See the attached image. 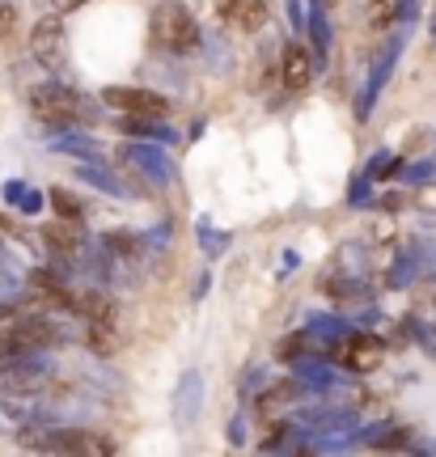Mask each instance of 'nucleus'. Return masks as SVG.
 <instances>
[{"instance_id": "13", "label": "nucleus", "mask_w": 436, "mask_h": 457, "mask_svg": "<svg viewBox=\"0 0 436 457\" xmlns=\"http://www.w3.org/2000/svg\"><path fill=\"white\" fill-rule=\"evenodd\" d=\"M43 242H47V250H51V254H55L60 262L81 259V250H85V237H81V228H77V220H60V225H47V228H43Z\"/></svg>"}, {"instance_id": "17", "label": "nucleus", "mask_w": 436, "mask_h": 457, "mask_svg": "<svg viewBox=\"0 0 436 457\" xmlns=\"http://www.w3.org/2000/svg\"><path fill=\"white\" fill-rule=\"evenodd\" d=\"M47 195H51V208H55V216H60V220H77V225L85 220V204L72 195V191H64V187H51Z\"/></svg>"}, {"instance_id": "19", "label": "nucleus", "mask_w": 436, "mask_h": 457, "mask_svg": "<svg viewBox=\"0 0 436 457\" xmlns=\"http://www.w3.org/2000/svg\"><path fill=\"white\" fill-rule=\"evenodd\" d=\"M77 179H81V182H94V187H102L106 195H119V191H123V187H119V182L106 174V170H94V165H81V170H77Z\"/></svg>"}, {"instance_id": "3", "label": "nucleus", "mask_w": 436, "mask_h": 457, "mask_svg": "<svg viewBox=\"0 0 436 457\" xmlns=\"http://www.w3.org/2000/svg\"><path fill=\"white\" fill-rule=\"evenodd\" d=\"M153 38L162 43L165 51H174V55H187V51L199 47V21L187 4H157V13H153Z\"/></svg>"}, {"instance_id": "11", "label": "nucleus", "mask_w": 436, "mask_h": 457, "mask_svg": "<svg viewBox=\"0 0 436 457\" xmlns=\"http://www.w3.org/2000/svg\"><path fill=\"white\" fill-rule=\"evenodd\" d=\"M199 407H204V377L187 369L174 386V428L178 432H191L195 420H199Z\"/></svg>"}, {"instance_id": "15", "label": "nucleus", "mask_w": 436, "mask_h": 457, "mask_svg": "<svg viewBox=\"0 0 436 457\" xmlns=\"http://www.w3.org/2000/svg\"><path fill=\"white\" fill-rule=\"evenodd\" d=\"M398 17H403V0H369L365 4L369 30H390V26H398Z\"/></svg>"}, {"instance_id": "23", "label": "nucleus", "mask_w": 436, "mask_h": 457, "mask_svg": "<svg viewBox=\"0 0 436 457\" xmlns=\"http://www.w3.org/2000/svg\"><path fill=\"white\" fill-rule=\"evenodd\" d=\"M13 21H17L13 4H4V0H0V34H9V30H13Z\"/></svg>"}, {"instance_id": "16", "label": "nucleus", "mask_w": 436, "mask_h": 457, "mask_svg": "<svg viewBox=\"0 0 436 457\" xmlns=\"http://www.w3.org/2000/svg\"><path fill=\"white\" fill-rule=\"evenodd\" d=\"M297 394H301V386H297V381H280V386H272L267 394H259V415H275L280 407H289Z\"/></svg>"}, {"instance_id": "1", "label": "nucleus", "mask_w": 436, "mask_h": 457, "mask_svg": "<svg viewBox=\"0 0 436 457\" xmlns=\"http://www.w3.org/2000/svg\"><path fill=\"white\" fill-rule=\"evenodd\" d=\"M30 111L38 123H47V128H60L68 131L72 123H85V119H94V106L64 81H43L30 89Z\"/></svg>"}, {"instance_id": "10", "label": "nucleus", "mask_w": 436, "mask_h": 457, "mask_svg": "<svg viewBox=\"0 0 436 457\" xmlns=\"http://www.w3.org/2000/svg\"><path fill=\"white\" fill-rule=\"evenodd\" d=\"M216 17L225 26H233V30L259 34V30H267L272 9H267V0H216Z\"/></svg>"}, {"instance_id": "20", "label": "nucleus", "mask_w": 436, "mask_h": 457, "mask_svg": "<svg viewBox=\"0 0 436 457\" xmlns=\"http://www.w3.org/2000/svg\"><path fill=\"white\" fill-rule=\"evenodd\" d=\"M4 195L13 199L17 208H26V212H38V204H43V199L34 195L30 187H21V182H9V187H4Z\"/></svg>"}, {"instance_id": "5", "label": "nucleus", "mask_w": 436, "mask_h": 457, "mask_svg": "<svg viewBox=\"0 0 436 457\" xmlns=\"http://www.w3.org/2000/svg\"><path fill=\"white\" fill-rule=\"evenodd\" d=\"M30 55L47 72H60L68 64V30H64V17L51 13V17H38L30 30Z\"/></svg>"}, {"instance_id": "2", "label": "nucleus", "mask_w": 436, "mask_h": 457, "mask_svg": "<svg viewBox=\"0 0 436 457\" xmlns=\"http://www.w3.org/2000/svg\"><path fill=\"white\" fill-rule=\"evenodd\" d=\"M17 441L21 449H38V453H119V445L94 428H30Z\"/></svg>"}, {"instance_id": "4", "label": "nucleus", "mask_w": 436, "mask_h": 457, "mask_svg": "<svg viewBox=\"0 0 436 457\" xmlns=\"http://www.w3.org/2000/svg\"><path fill=\"white\" fill-rule=\"evenodd\" d=\"M47 381L38 352H0V394H30Z\"/></svg>"}, {"instance_id": "18", "label": "nucleus", "mask_w": 436, "mask_h": 457, "mask_svg": "<svg viewBox=\"0 0 436 457\" xmlns=\"http://www.w3.org/2000/svg\"><path fill=\"white\" fill-rule=\"evenodd\" d=\"M309 30H314V55H326L331 47V34H326V13L314 4V13H309Z\"/></svg>"}, {"instance_id": "14", "label": "nucleus", "mask_w": 436, "mask_h": 457, "mask_svg": "<svg viewBox=\"0 0 436 457\" xmlns=\"http://www.w3.org/2000/svg\"><path fill=\"white\" fill-rule=\"evenodd\" d=\"M114 128L123 131V136H136V140H162V145L174 140V131L170 128H153V119H140V114H123Z\"/></svg>"}, {"instance_id": "24", "label": "nucleus", "mask_w": 436, "mask_h": 457, "mask_svg": "<svg viewBox=\"0 0 436 457\" xmlns=\"http://www.w3.org/2000/svg\"><path fill=\"white\" fill-rule=\"evenodd\" d=\"M51 4H55V13L64 17V13H77V9H85L89 0H51Z\"/></svg>"}, {"instance_id": "6", "label": "nucleus", "mask_w": 436, "mask_h": 457, "mask_svg": "<svg viewBox=\"0 0 436 457\" xmlns=\"http://www.w3.org/2000/svg\"><path fill=\"white\" fill-rule=\"evenodd\" d=\"M89 347H94V356L111 360L119 347H123V322H119V301L111 296H102L94 310H89Z\"/></svg>"}, {"instance_id": "22", "label": "nucleus", "mask_w": 436, "mask_h": 457, "mask_svg": "<svg viewBox=\"0 0 436 457\" xmlns=\"http://www.w3.org/2000/svg\"><path fill=\"white\" fill-rule=\"evenodd\" d=\"M306 343H309V335H306V330H297V335H289V339H284L280 347H275V356H280V360L301 356V352H306Z\"/></svg>"}, {"instance_id": "25", "label": "nucleus", "mask_w": 436, "mask_h": 457, "mask_svg": "<svg viewBox=\"0 0 436 457\" xmlns=\"http://www.w3.org/2000/svg\"><path fill=\"white\" fill-rule=\"evenodd\" d=\"M428 310H432V322H436V279L428 284Z\"/></svg>"}, {"instance_id": "21", "label": "nucleus", "mask_w": 436, "mask_h": 457, "mask_svg": "<svg viewBox=\"0 0 436 457\" xmlns=\"http://www.w3.org/2000/svg\"><path fill=\"white\" fill-rule=\"evenodd\" d=\"M289 441H292V424L275 420V424L267 428V436H263V449H289Z\"/></svg>"}, {"instance_id": "12", "label": "nucleus", "mask_w": 436, "mask_h": 457, "mask_svg": "<svg viewBox=\"0 0 436 457\" xmlns=\"http://www.w3.org/2000/svg\"><path fill=\"white\" fill-rule=\"evenodd\" d=\"M119 162L128 165V170H145L153 182L174 179V165H170V157H165L157 145H123L119 148Z\"/></svg>"}, {"instance_id": "7", "label": "nucleus", "mask_w": 436, "mask_h": 457, "mask_svg": "<svg viewBox=\"0 0 436 457\" xmlns=\"http://www.w3.org/2000/svg\"><path fill=\"white\" fill-rule=\"evenodd\" d=\"M102 102L123 114H140V119H165L170 114V98L153 94V89H131V85H111L102 89Z\"/></svg>"}, {"instance_id": "8", "label": "nucleus", "mask_w": 436, "mask_h": 457, "mask_svg": "<svg viewBox=\"0 0 436 457\" xmlns=\"http://www.w3.org/2000/svg\"><path fill=\"white\" fill-rule=\"evenodd\" d=\"M314 72H318V55H314L306 43L289 38V43H284V51H280V81H284V89H289V94L309 89Z\"/></svg>"}, {"instance_id": "9", "label": "nucleus", "mask_w": 436, "mask_h": 457, "mask_svg": "<svg viewBox=\"0 0 436 457\" xmlns=\"http://www.w3.org/2000/svg\"><path fill=\"white\" fill-rule=\"evenodd\" d=\"M382 360H386V343L377 339V335H369V330L348 335L343 347H340V364L343 369H352V373H377Z\"/></svg>"}]
</instances>
